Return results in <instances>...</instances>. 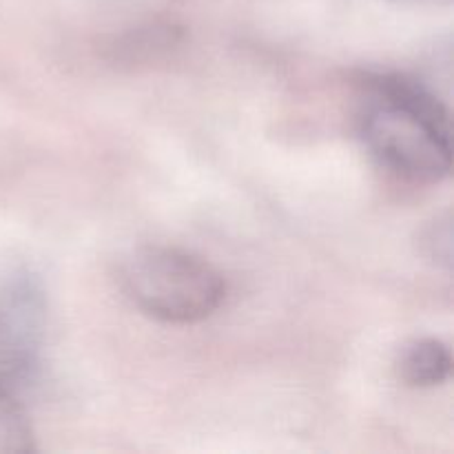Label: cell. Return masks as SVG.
Returning a JSON list of instances; mask_svg holds the SVG:
<instances>
[{
	"label": "cell",
	"mask_w": 454,
	"mask_h": 454,
	"mask_svg": "<svg viewBox=\"0 0 454 454\" xmlns=\"http://www.w3.org/2000/svg\"><path fill=\"white\" fill-rule=\"evenodd\" d=\"M371 91L359 133L372 158L388 171L421 184L450 176V115L424 82L399 74L366 78Z\"/></svg>",
	"instance_id": "1"
},
{
	"label": "cell",
	"mask_w": 454,
	"mask_h": 454,
	"mask_svg": "<svg viewBox=\"0 0 454 454\" xmlns=\"http://www.w3.org/2000/svg\"><path fill=\"white\" fill-rule=\"evenodd\" d=\"M129 300L167 324L211 317L226 297V282L207 260L176 247H142L122 269Z\"/></svg>",
	"instance_id": "2"
},
{
	"label": "cell",
	"mask_w": 454,
	"mask_h": 454,
	"mask_svg": "<svg viewBox=\"0 0 454 454\" xmlns=\"http://www.w3.org/2000/svg\"><path fill=\"white\" fill-rule=\"evenodd\" d=\"M47 295L25 264L0 270V384L25 397L40 375Z\"/></svg>",
	"instance_id": "3"
},
{
	"label": "cell",
	"mask_w": 454,
	"mask_h": 454,
	"mask_svg": "<svg viewBox=\"0 0 454 454\" xmlns=\"http://www.w3.org/2000/svg\"><path fill=\"white\" fill-rule=\"evenodd\" d=\"M397 372L412 388H433L450 380L452 355L442 340L424 337L408 341L397 359Z\"/></svg>",
	"instance_id": "4"
},
{
	"label": "cell",
	"mask_w": 454,
	"mask_h": 454,
	"mask_svg": "<svg viewBox=\"0 0 454 454\" xmlns=\"http://www.w3.org/2000/svg\"><path fill=\"white\" fill-rule=\"evenodd\" d=\"M35 450L34 428L27 415L25 399L0 384V454H25Z\"/></svg>",
	"instance_id": "5"
},
{
	"label": "cell",
	"mask_w": 454,
	"mask_h": 454,
	"mask_svg": "<svg viewBox=\"0 0 454 454\" xmlns=\"http://www.w3.org/2000/svg\"><path fill=\"white\" fill-rule=\"evenodd\" d=\"M452 211L434 215L417 233V251L426 262L443 270H452Z\"/></svg>",
	"instance_id": "6"
},
{
	"label": "cell",
	"mask_w": 454,
	"mask_h": 454,
	"mask_svg": "<svg viewBox=\"0 0 454 454\" xmlns=\"http://www.w3.org/2000/svg\"><path fill=\"white\" fill-rule=\"evenodd\" d=\"M177 40H180V31L176 27H146V29H137L124 35L115 51L120 58L137 62L168 51V49L176 47Z\"/></svg>",
	"instance_id": "7"
},
{
	"label": "cell",
	"mask_w": 454,
	"mask_h": 454,
	"mask_svg": "<svg viewBox=\"0 0 454 454\" xmlns=\"http://www.w3.org/2000/svg\"><path fill=\"white\" fill-rule=\"evenodd\" d=\"M395 4H406V7H450L452 0H388Z\"/></svg>",
	"instance_id": "8"
}]
</instances>
